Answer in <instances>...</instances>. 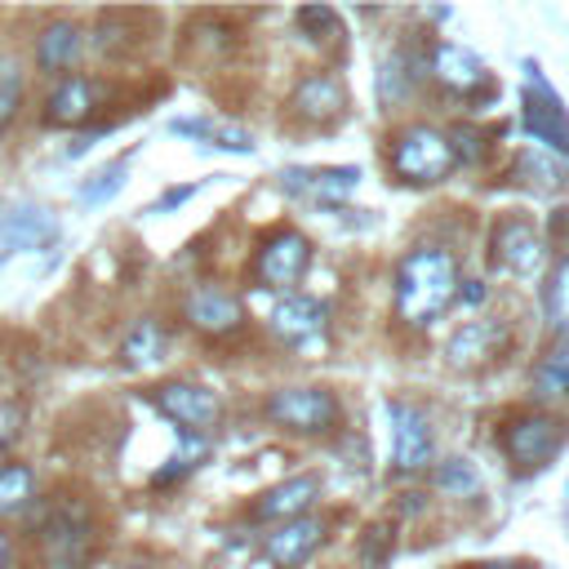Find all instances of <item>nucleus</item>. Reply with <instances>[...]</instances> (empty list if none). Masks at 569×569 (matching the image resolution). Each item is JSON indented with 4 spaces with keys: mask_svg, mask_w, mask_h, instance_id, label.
<instances>
[{
    "mask_svg": "<svg viewBox=\"0 0 569 569\" xmlns=\"http://www.w3.org/2000/svg\"><path fill=\"white\" fill-rule=\"evenodd\" d=\"M27 547L36 569H89L102 551V520L84 493H49L27 520Z\"/></svg>",
    "mask_w": 569,
    "mask_h": 569,
    "instance_id": "obj_2",
    "label": "nucleus"
},
{
    "mask_svg": "<svg viewBox=\"0 0 569 569\" xmlns=\"http://www.w3.org/2000/svg\"><path fill=\"white\" fill-rule=\"evenodd\" d=\"M489 267L502 271V276H516V280H538L547 267H551V249H547V236H542V222L525 209H507L489 222Z\"/></svg>",
    "mask_w": 569,
    "mask_h": 569,
    "instance_id": "obj_8",
    "label": "nucleus"
},
{
    "mask_svg": "<svg viewBox=\"0 0 569 569\" xmlns=\"http://www.w3.org/2000/svg\"><path fill=\"white\" fill-rule=\"evenodd\" d=\"M427 476H431V489L445 493V498H480V489H485L480 467H476L471 458H462V453L436 458Z\"/></svg>",
    "mask_w": 569,
    "mask_h": 569,
    "instance_id": "obj_27",
    "label": "nucleus"
},
{
    "mask_svg": "<svg viewBox=\"0 0 569 569\" xmlns=\"http://www.w3.org/2000/svg\"><path fill=\"white\" fill-rule=\"evenodd\" d=\"M293 22L302 27V36L316 44V49H342V22H338V9H329V4H307V9H298L293 13Z\"/></svg>",
    "mask_w": 569,
    "mask_h": 569,
    "instance_id": "obj_32",
    "label": "nucleus"
},
{
    "mask_svg": "<svg viewBox=\"0 0 569 569\" xmlns=\"http://www.w3.org/2000/svg\"><path fill=\"white\" fill-rule=\"evenodd\" d=\"M262 422L298 436V440H325L342 431V396L329 382H280L258 405Z\"/></svg>",
    "mask_w": 569,
    "mask_h": 569,
    "instance_id": "obj_4",
    "label": "nucleus"
},
{
    "mask_svg": "<svg viewBox=\"0 0 569 569\" xmlns=\"http://www.w3.org/2000/svg\"><path fill=\"white\" fill-rule=\"evenodd\" d=\"M511 347H516V333H511L507 316H471L449 329L440 356H445V369H453V373H485V369L502 365L511 356Z\"/></svg>",
    "mask_w": 569,
    "mask_h": 569,
    "instance_id": "obj_11",
    "label": "nucleus"
},
{
    "mask_svg": "<svg viewBox=\"0 0 569 569\" xmlns=\"http://www.w3.org/2000/svg\"><path fill=\"white\" fill-rule=\"evenodd\" d=\"M13 565V538L0 529V569H9Z\"/></svg>",
    "mask_w": 569,
    "mask_h": 569,
    "instance_id": "obj_41",
    "label": "nucleus"
},
{
    "mask_svg": "<svg viewBox=\"0 0 569 569\" xmlns=\"http://www.w3.org/2000/svg\"><path fill=\"white\" fill-rule=\"evenodd\" d=\"M565 440H569V422L556 409H538V405L507 409L498 418V431H493V445L516 476L542 471L565 449Z\"/></svg>",
    "mask_w": 569,
    "mask_h": 569,
    "instance_id": "obj_5",
    "label": "nucleus"
},
{
    "mask_svg": "<svg viewBox=\"0 0 569 569\" xmlns=\"http://www.w3.org/2000/svg\"><path fill=\"white\" fill-rule=\"evenodd\" d=\"M427 84L467 102V111H485L498 98V80L489 76L485 58L462 40H431L427 44Z\"/></svg>",
    "mask_w": 569,
    "mask_h": 569,
    "instance_id": "obj_9",
    "label": "nucleus"
},
{
    "mask_svg": "<svg viewBox=\"0 0 569 569\" xmlns=\"http://www.w3.org/2000/svg\"><path fill=\"white\" fill-rule=\"evenodd\" d=\"M276 178L289 200H311L320 209H338V200L360 187L356 164H293V169H280Z\"/></svg>",
    "mask_w": 569,
    "mask_h": 569,
    "instance_id": "obj_17",
    "label": "nucleus"
},
{
    "mask_svg": "<svg viewBox=\"0 0 569 569\" xmlns=\"http://www.w3.org/2000/svg\"><path fill=\"white\" fill-rule=\"evenodd\" d=\"M204 458H209V436H182V445L173 449L169 467H160V471L151 476V485H173V480H182L187 471H196Z\"/></svg>",
    "mask_w": 569,
    "mask_h": 569,
    "instance_id": "obj_34",
    "label": "nucleus"
},
{
    "mask_svg": "<svg viewBox=\"0 0 569 569\" xmlns=\"http://www.w3.org/2000/svg\"><path fill=\"white\" fill-rule=\"evenodd\" d=\"M427 44L431 40H400L391 44V53H382L378 76H373V93L382 111H400L409 107L422 89H427Z\"/></svg>",
    "mask_w": 569,
    "mask_h": 569,
    "instance_id": "obj_16",
    "label": "nucleus"
},
{
    "mask_svg": "<svg viewBox=\"0 0 569 569\" xmlns=\"http://www.w3.org/2000/svg\"><path fill=\"white\" fill-rule=\"evenodd\" d=\"M182 320L200 338H236L249 325V311H244V298L231 284L204 280V284H191L182 293Z\"/></svg>",
    "mask_w": 569,
    "mask_h": 569,
    "instance_id": "obj_15",
    "label": "nucleus"
},
{
    "mask_svg": "<svg viewBox=\"0 0 569 569\" xmlns=\"http://www.w3.org/2000/svg\"><path fill=\"white\" fill-rule=\"evenodd\" d=\"M396 551V520L382 516V520H369L360 533H356V565L360 569H387Z\"/></svg>",
    "mask_w": 569,
    "mask_h": 569,
    "instance_id": "obj_31",
    "label": "nucleus"
},
{
    "mask_svg": "<svg viewBox=\"0 0 569 569\" xmlns=\"http://www.w3.org/2000/svg\"><path fill=\"white\" fill-rule=\"evenodd\" d=\"M0 240L9 249H49V244H58V222L40 209H22L0 222Z\"/></svg>",
    "mask_w": 569,
    "mask_h": 569,
    "instance_id": "obj_29",
    "label": "nucleus"
},
{
    "mask_svg": "<svg viewBox=\"0 0 569 569\" xmlns=\"http://www.w3.org/2000/svg\"><path fill=\"white\" fill-rule=\"evenodd\" d=\"M382 418H387V476L391 480L427 476L431 462H436V418H431V409L409 400V396H387Z\"/></svg>",
    "mask_w": 569,
    "mask_h": 569,
    "instance_id": "obj_6",
    "label": "nucleus"
},
{
    "mask_svg": "<svg viewBox=\"0 0 569 569\" xmlns=\"http://www.w3.org/2000/svg\"><path fill=\"white\" fill-rule=\"evenodd\" d=\"M542 236H547V249H551V258H556V253H569V204H556V209L547 213V222H542Z\"/></svg>",
    "mask_w": 569,
    "mask_h": 569,
    "instance_id": "obj_36",
    "label": "nucleus"
},
{
    "mask_svg": "<svg viewBox=\"0 0 569 569\" xmlns=\"http://www.w3.org/2000/svg\"><path fill=\"white\" fill-rule=\"evenodd\" d=\"M18 422H22V413H18V405H13V400H0V453H4V449L13 445V436L22 431Z\"/></svg>",
    "mask_w": 569,
    "mask_h": 569,
    "instance_id": "obj_38",
    "label": "nucleus"
},
{
    "mask_svg": "<svg viewBox=\"0 0 569 569\" xmlns=\"http://www.w3.org/2000/svg\"><path fill=\"white\" fill-rule=\"evenodd\" d=\"M124 569H160V565H151V560H133V565H124Z\"/></svg>",
    "mask_w": 569,
    "mask_h": 569,
    "instance_id": "obj_42",
    "label": "nucleus"
},
{
    "mask_svg": "<svg viewBox=\"0 0 569 569\" xmlns=\"http://www.w3.org/2000/svg\"><path fill=\"white\" fill-rule=\"evenodd\" d=\"M173 133L182 138H196L204 147H218V151H236V156H253V133L231 124V120H213V116H182V120H169Z\"/></svg>",
    "mask_w": 569,
    "mask_h": 569,
    "instance_id": "obj_24",
    "label": "nucleus"
},
{
    "mask_svg": "<svg viewBox=\"0 0 569 569\" xmlns=\"http://www.w3.org/2000/svg\"><path fill=\"white\" fill-rule=\"evenodd\" d=\"M107 80L98 76H62L49 98H44V124L53 129H76L84 120H93L102 107H107Z\"/></svg>",
    "mask_w": 569,
    "mask_h": 569,
    "instance_id": "obj_21",
    "label": "nucleus"
},
{
    "mask_svg": "<svg viewBox=\"0 0 569 569\" xmlns=\"http://www.w3.org/2000/svg\"><path fill=\"white\" fill-rule=\"evenodd\" d=\"M445 133H449L453 160H458L462 169H480V164H489L493 151H498V129L476 124V120H458V124H449Z\"/></svg>",
    "mask_w": 569,
    "mask_h": 569,
    "instance_id": "obj_28",
    "label": "nucleus"
},
{
    "mask_svg": "<svg viewBox=\"0 0 569 569\" xmlns=\"http://www.w3.org/2000/svg\"><path fill=\"white\" fill-rule=\"evenodd\" d=\"M147 400L156 405L160 418H169L178 427V436H213L222 427V396L204 382H187V378H169L160 387L147 391Z\"/></svg>",
    "mask_w": 569,
    "mask_h": 569,
    "instance_id": "obj_14",
    "label": "nucleus"
},
{
    "mask_svg": "<svg viewBox=\"0 0 569 569\" xmlns=\"http://www.w3.org/2000/svg\"><path fill=\"white\" fill-rule=\"evenodd\" d=\"M325 493V476L320 471H293L284 480H276L271 489H262L253 502H249V520L253 525H284V520H298L307 516Z\"/></svg>",
    "mask_w": 569,
    "mask_h": 569,
    "instance_id": "obj_18",
    "label": "nucleus"
},
{
    "mask_svg": "<svg viewBox=\"0 0 569 569\" xmlns=\"http://www.w3.org/2000/svg\"><path fill=\"white\" fill-rule=\"evenodd\" d=\"M529 396L538 409L569 405V338H551L529 369Z\"/></svg>",
    "mask_w": 569,
    "mask_h": 569,
    "instance_id": "obj_23",
    "label": "nucleus"
},
{
    "mask_svg": "<svg viewBox=\"0 0 569 569\" xmlns=\"http://www.w3.org/2000/svg\"><path fill=\"white\" fill-rule=\"evenodd\" d=\"M267 338L280 347V351H311V347H325L329 342V329H333V307L329 298H316V293H280L267 311Z\"/></svg>",
    "mask_w": 569,
    "mask_h": 569,
    "instance_id": "obj_12",
    "label": "nucleus"
},
{
    "mask_svg": "<svg viewBox=\"0 0 569 569\" xmlns=\"http://www.w3.org/2000/svg\"><path fill=\"white\" fill-rule=\"evenodd\" d=\"M538 307H542V320H547L551 338H569V253H556L551 267L542 271Z\"/></svg>",
    "mask_w": 569,
    "mask_h": 569,
    "instance_id": "obj_26",
    "label": "nucleus"
},
{
    "mask_svg": "<svg viewBox=\"0 0 569 569\" xmlns=\"http://www.w3.org/2000/svg\"><path fill=\"white\" fill-rule=\"evenodd\" d=\"M498 187H516V191H529V196H565L569 191V160H560V156L525 142L502 164Z\"/></svg>",
    "mask_w": 569,
    "mask_h": 569,
    "instance_id": "obj_19",
    "label": "nucleus"
},
{
    "mask_svg": "<svg viewBox=\"0 0 569 569\" xmlns=\"http://www.w3.org/2000/svg\"><path fill=\"white\" fill-rule=\"evenodd\" d=\"M382 169H387V182L396 187H440L453 178L458 160H453V147H449V133L445 124L436 120H396L387 133H382Z\"/></svg>",
    "mask_w": 569,
    "mask_h": 569,
    "instance_id": "obj_3",
    "label": "nucleus"
},
{
    "mask_svg": "<svg viewBox=\"0 0 569 569\" xmlns=\"http://www.w3.org/2000/svg\"><path fill=\"white\" fill-rule=\"evenodd\" d=\"M18 107H22V62L0 49V133L18 120Z\"/></svg>",
    "mask_w": 569,
    "mask_h": 569,
    "instance_id": "obj_35",
    "label": "nucleus"
},
{
    "mask_svg": "<svg viewBox=\"0 0 569 569\" xmlns=\"http://www.w3.org/2000/svg\"><path fill=\"white\" fill-rule=\"evenodd\" d=\"M325 538H329V520L316 516V511H307V516H298V520L271 525V529L262 533V556H267V565H276V569H302V565L325 547Z\"/></svg>",
    "mask_w": 569,
    "mask_h": 569,
    "instance_id": "obj_20",
    "label": "nucleus"
},
{
    "mask_svg": "<svg viewBox=\"0 0 569 569\" xmlns=\"http://www.w3.org/2000/svg\"><path fill=\"white\" fill-rule=\"evenodd\" d=\"M164 351H169V329H164V320H156V316H138V320L124 329V338H120V365H124V369L160 365Z\"/></svg>",
    "mask_w": 569,
    "mask_h": 569,
    "instance_id": "obj_25",
    "label": "nucleus"
},
{
    "mask_svg": "<svg viewBox=\"0 0 569 569\" xmlns=\"http://www.w3.org/2000/svg\"><path fill=\"white\" fill-rule=\"evenodd\" d=\"M196 187H200V182H182V187H169V191H164V196L151 204V213H169V209H178L182 200H191V196H196Z\"/></svg>",
    "mask_w": 569,
    "mask_h": 569,
    "instance_id": "obj_39",
    "label": "nucleus"
},
{
    "mask_svg": "<svg viewBox=\"0 0 569 569\" xmlns=\"http://www.w3.org/2000/svg\"><path fill=\"white\" fill-rule=\"evenodd\" d=\"M347 116H351V93H347V80H342L338 67H329V62L307 67L289 84V98H284L289 129H298V133H329Z\"/></svg>",
    "mask_w": 569,
    "mask_h": 569,
    "instance_id": "obj_7",
    "label": "nucleus"
},
{
    "mask_svg": "<svg viewBox=\"0 0 569 569\" xmlns=\"http://www.w3.org/2000/svg\"><path fill=\"white\" fill-rule=\"evenodd\" d=\"M84 53V27L76 18H53L40 36H36V67L44 76H71V67Z\"/></svg>",
    "mask_w": 569,
    "mask_h": 569,
    "instance_id": "obj_22",
    "label": "nucleus"
},
{
    "mask_svg": "<svg viewBox=\"0 0 569 569\" xmlns=\"http://www.w3.org/2000/svg\"><path fill=\"white\" fill-rule=\"evenodd\" d=\"M36 507V471L22 458L0 462V520H13Z\"/></svg>",
    "mask_w": 569,
    "mask_h": 569,
    "instance_id": "obj_30",
    "label": "nucleus"
},
{
    "mask_svg": "<svg viewBox=\"0 0 569 569\" xmlns=\"http://www.w3.org/2000/svg\"><path fill=\"white\" fill-rule=\"evenodd\" d=\"M458 280H462V258L453 240L440 236L413 240L409 249H400L391 267V320L405 333L436 329L458 298Z\"/></svg>",
    "mask_w": 569,
    "mask_h": 569,
    "instance_id": "obj_1",
    "label": "nucleus"
},
{
    "mask_svg": "<svg viewBox=\"0 0 569 569\" xmlns=\"http://www.w3.org/2000/svg\"><path fill=\"white\" fill-rule=\"evenodd\" d=\"M124 178H129V156H120V160H111V164H102V169H93L84 182H80V204H107L120 187H124Z\"/></svg>",
    "mask_w": 569,
    "mask_h": 569,
    "instance_id": "obj_33",
    "label": "nucleus"
},
{
    "mask_svg": "<svg viewBox=\"0 0 569 569\" xmlns=\"http://www.w3.org/2000/svg\"><path fill=\"white\" fill-rule=\"evenodd\" d=\"M525 71H529V80H525V89H520V124H525V133H529L533 147H542V151L569 160V107H565L560 93L547 84L542 67H538L533 58L525 62Z\"/></svg>",
    "mask_w": 569,
    "mask_h": 569,
    "instance_id": "obj_13",
    "label": "nucleus"
},
{
    "mask_svg": "<svg viewBox=\"0 0 569 569\" xmlns=\"http://www.w3.org/2000/svg\"><path fill=\"white\" fill-rule=\"evenodd\" d=\"M422 507H431V498H427L422 489H409V493H400V502H396V511H400V516H418Z\"/></svg>",
    "mask_w": 569,
    "mask_h": 569,
    "instance_id": "obj_40",
    "label": "nucleus"
},
{
    "mask_svg": "<svg viewBox=\"0 0 569 569\" xmlns=\"http://www.w3.org/2000/svg\"><path fill=\"white\" fill-rule=\"evenodd\" d=\"M311 262H316V240L293 222H276L253 244L249 280L258 289H267V293H293V284H302Z\"/></svg>",
    "mask_w": 569,
    "mask_h": 569,
    "instance_id": "obj_10",
    "label": "nucleus"
},
{
    "mask_svg": "<svg viewBox=\"0 0 569 569\" xmlns=\"http://www.w3.org/2000/svg\"><path fill=\"white\" fill-rule=\"evenodd\" d=\"M485 298H489V284L480 280V276H462L458 280V307H485Z\"/></svg>",
    "mask_w": 569,
    "mask_h": 569,
    "instance_id": "obj_37",
    "label": "nucleus"
}]
</instances>
